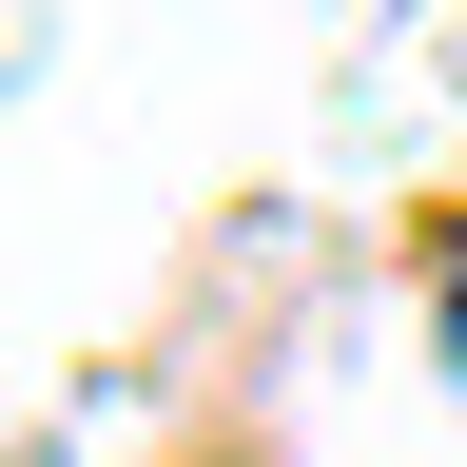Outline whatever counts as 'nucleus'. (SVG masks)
<instances>
[{
  "mask_svg": "<svg viewBox=\"0 0 467 467\" xmlns=\"http://www.w3.org/2000/svg\"><path fill=\"white\" fill-rule=\"evenodd\" d=\"M448 350H467V273H448Z\"/></svg>",
  "mask_w": 467,
  "mask_h": 467,
  "instance_id": "obj_1",
  "label": "nucleus"
}]
</instances>
